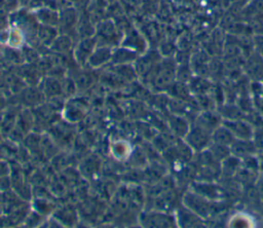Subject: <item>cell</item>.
<instances>
[{
    "instance_id": "cell-1",
    "label": "cell",
    "mask_w": 263,
    "mask_h": 228,
    "mask_svg": "<svg viewBox=\"0 0 263 228\" xmlns=\"http://www.w3.org/2000/svg\"><path fill=\"white\" fill-rule=\"evenodd\" d=\"M183 204L203 220L217 216L223 211L221 200H210L194 191H187L183 196Z\"/></svg>"
},
{
    "instance_id": "cell-2",
    "label": "cell",
    "mask_w": 263,
    "mask_h": 228,
    "mask_svg": "<svg viewBox=\"0 0 263 228\" xmlns=\"http://www.w3.org/2000/svg\"><path fill=\"white\" fill-rule=\"evenodd\" d=\"M184 140L195 153H198L205 150L212 143V134L201 127L191 125Z\"/></svg>"
},
{
    "instance_id": "cell-3",
    "label": "cell",
    "mask_w": 263,
    "mask_h": 228,
    "mask_svg": "<svg viewBox=\"0 0 263 228\" xmlns=\"http://www.w3.org/2000/svg\"><path fill=\"white\" fill-rule=\"evenodd\" d=\"M222 116L213 110H203L194 117L193 125L201 127L212 134L219 125L222 124Z\"/></svg>"
},
{
    "instance_id": "cell-4",
    "label": "cell",
    "mask_w": 263,
    "mask_h": 228,
    "mask_svg": "<svg viewBox=\"0 0 263 228\" xmlns=\"http://www.w3.org/2000/svg\"><path fill=\"white\" fill-rule=\"evenodd\" d=\"M222 124L232 132L235 139L250 140L253 138V126L242 119H223Z\"/></svg>"
},
{
    "instance_id": "cell-5",
    "label": "cell",
    "mask_w": 263,
    "mask_h": 228,
    "mask_svg": "<svg viewBox=\"0 0 263 228\" xmlns=\"http://www.w3.org/2000/svg\"><path fill=\"white\" fill-rule=\"evenodd\" d=\"M246 74L254 81L263 80V55L257 50L251 54L245 63Z\"/></svg>"
},
{
    "instance_id": "cell-6",
    "label": "cell",
    "mask_w": 263,
    "mask_h": 228,
    "mask_svg": "<svg viewBox=\"0 0 263 228\" xmlns=\"http://www.w3.org/2000/svg\"><path fill=\"white\" fill-rule=\"evenodd\" d=\"M230 152L231 155L242 160L243 158L255 155V153L257 152V148L252 139H235L234 142L230 145Z\"/></svg>"
},
{
    "instance_id": "cell-7",
    "label": "cell",
    "mask_w": 263,
    "mask_h": 228,
    "mask_svg": "<svg viewBox=\"0 0 263 228\" xmlns=\"http://www.w3.org/2000/svg\"><path fill=\"white\" fill-rule=\"evenodd\" d=\"M179 224L184 227H204L205 220L196 215L194 212L186 207L184 204L178 212Z\"/></svg>"
},
{
    "instance_id": "cell-8",
    "label": "cell",
    "mask_w": 263,
    "mask_h": 228,
    "mask_svg": "<svg viewBox=\"0 0 263 228\" xmlns=\"http://www.w3.org/2000/svg\"><path fill=\"white\" fill-rule=\"evenodd\" d=\"M176 75V68L173 63L162 64L155 76V83L158 87H170Z\"/></svg>"
},
{
    "instance_id": "cell-9",
    "label": "cell",
    "mask_w": 263,
    "mask_h": 228,
    "mask_svg": "<svg viewBox=\"0 0 263 228\" xmlns=\"http://www.w3.org/2000/svg\"><path fill=\"white\" fill-rule=\"evenodd\" d=\"M241 167V159L230 155L221 162V176L226 178H233Z\"/></svg>"
},
{
    "instance_id": "cell-10",
    "label": "cell",
    "mask_w": 263,
    "mask_h": 228,
    "mask_svg": "<svg viewBox=\"0 0 263 228\" xmlns=\"http://www.w3.org/2000/svg\"><path fill=\"white\" fill-rule=\"evenodd\" d=\"M171 127L176 136L184 139L188 134L191 125L184 116L174 115L171 118Z\"/></svg>"
},
{
    "instance_id": "cell-11",
    "label": "cell",
    "mask_w": 263,
    "mask_h": 228,
    "mask_svg": "<svg viewBox=\"0 0 263 228\" xmlns=\"http://www.w3.org/2000/svg\"><path fill=\"white\" fill-rule=\"evenodd\" d=\"M235 138L232 132L223 124L219 125L213 132H212V142L219 143L222 145L229 146L234 142Z\"/></svg>"
},
{
    "instance_id": "cell-12",
    "label": "cell",
    "mask_w": 263,
    "mask_h": 228,
    "mask_svg": "<svg viewBox=\"0 0 263 228\" xmlns=\"http://www.w3.org/2000/svg\"><path fill=\"white\" fill-rule=\"evenodd\" d=\"M206 150L210 152V154L212 155V157L218 161V162H222L224 159H226L228 156L231 155L230 152V147L226 146V145H222L219 143H215L212 142L209 147L206 148Z\"/></svg>"
},
{
    "instance_id": "cell-13",
    "label": "cell",
    "mask_w": 263,
    "mask_h": 228,
    "mask_svg": "<svg viewBox=\"0 0 263 228\" xmlns=\"http://www.w3.org/2000/svg\"><path fill=\"white\" fill-rule=\"evenodd\" d=\"M252 140H253L257 150L263 149V130L262 129H258V130L254 129V135H253Z\"/></svg>"
}]
</instances>
